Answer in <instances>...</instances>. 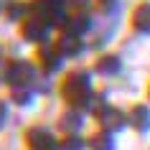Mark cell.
<instances>
[{
    "label": "cell",
    "mask_w": 150,
    "mask_h": 150,
    "mask_svg": "<svg viewBox=\"0 0 150 150\" xmlns=\"http://www.w3.org/2000/svg\"><path fill=\"white\" fill-rule=\"evenodd\" d=\"M130 117H132V125L137 127L140 132H148V130H150V110H148V107L137 104V107L132 110V115H130Z\"/></svg>",
    "instance_id": "7a4b0ae2"
},
{
    "label": "cell",
    "mask_w": 150,
    "mask_h": 150,
    "mask_svg": "<svg viewBox=\"0 0 150 150\" xmlns=\"http://www.w3.org/2000/svg\"><path fill=\"white\" fill-rule=\"evenodd\" d=\"M132 25L140 33H150V3H142L137 5L132 13Z\"/></svg>",
    "instance_id": "6da1fadb"
},
{
    "label": "cell",
    "mask_w": 150,
    "mask_h": 150,
    "mask_svg": "<svg viewBox=\"0 0 150 150\" xmlns=\"http://www.w3.org/2000/svg\"><path fill=\"white\" fill-rule=\"evenodd\" d=\"M102 71L104 74H117L120 71V59H115V56H110V59H102Z\"/></svg>",
    "instance_id": "3957f363"
}]
</instances>
